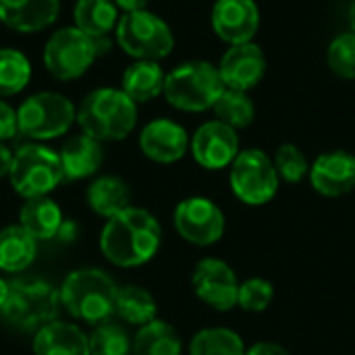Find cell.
Here are the masks:
<instances>
[{"instance_id": "e0dca14e", "label": "cell", "mask_w": 355, "mask_h": 355, "mask_svg": "<svg viewBox=\"0 0 355 355\" xmlns=\"http://www.w3.org/2000/svg\"><path fill=\"white\" fill-rule=\"evenodd\" d=\"M310 183L324 198H341L355 189V156L345 150L320 154L310 166Z\"/></svg>"}, {"instance_id": "9c48e42d", "label": "cell", "mask_w": 355, "mask_h": 355, "mask_svg": "<svg viewBox=\"0 0 355 355\" xmlns=\"http://www.w3.org/2000/svg\"><path fill=\"white\" fill-rule=\"evenodd\" d=\"M19 133L25 137L46 141L64 135L77 121L75 104L56 92H37L21 102L17 108Z\"/></svg>"}, {"instance_id": "277c9868", "label": "cell", "mask_w": 355, "mask_h": 355, "mask_svg": "<svg viewBox=\"0 0 355 355\" xmlns=\"http://www.w3.org/2000/svg\"><path fill=\"white\" fill-rule=\"evenodd\" d=\"M223 89L225 83L218 67L208 60H187L166 73L162 94L177 110L204 112L214 106Z\"/></svg>"}, {"instance_id": "ffe728a7", "label": "cell", "mask_w": 355, "mask_h": 355, "mask_svg": "<svg viewBox=\"0 0 355 355\" xmlns=\"http://www.w3.org/2000/svg\"><path fill=\"white\" fill-rule=\"evenodd\" d=\"M60 164L64 171V179L77 181V179H87L96 175L104 162V150L102 141L81 133L75 137H69L64 146L58 152Z\"/></svg>"}, {"instance_id": "74e56055", "label": "cell", "mask_w": 355, "mask_h": 355, "mask_svg": "<svg viewBox=\"0 0 355 355\" xmlns=\"http://www.w3.org/2000/svg\"><path fill=\"white\" fill-rule=\"evenodd\" d=\"M10 164H12V152L4 146V141H0V179L8 177Z\"/></svg>"}, {"instance_id": "5bb4252c", "label": "cell", "mask_w": 355, "mask_h": 355, "mask_svg": "<svg viewBox=\"0 0 355 355\" xmlns=\"http://www.w3.org/2000/svg\"><path fill=\"white\" fill-rule=\"evenodd\" d=\"M210 23L216 37L229 46L254 42L260 29V8L256 0H216Z\"/></svg>"}, {"instance_id": "8fae6325", "label": "cell", "mask_w": 355, "mask_h": 355, "mask_svg": "<svg viewBox=\"0 0 355 355\" xmlns=\"http://www.w3.org/2000/svg\"><path fill=\"white\" fill-rule=\"evenodd\" d=\"M177 233L200 248L216 243L225 235L223 210L206 198H187L179 202L173 214Z\"/></svg>"}, {"instance_id": "7402d4cb", "label": "cell", "mask_w": 355, "mask_h": 355, "mask_svg": "<svg viewBox=\"0 0 355 355\" xmlns=\"http://www.w3.org/2000/svg\"><path fill=\"white\" fill-rule=\"evenodd\" d=\"M166 73L156 60H135L129 64L121 79V89L135 102L144 104L164 92Z\"/></svg>"}, {"instance_id": "ac0fdd59", "label": "cell", "mask_w": 355, "mask_h": 355, "mask_svg": "<svg viewBox=\"0 0 355 355\" xmlns=\"http://www.w3.org/2000/svg\"><path fill=\"white\" fill-rule=\"evenodd\" d=\"M60 12V0H0V21L19 33L50 27Z\"/></svg>"}, {"instance_id": "8992f818", "label": "cell", "mask_w": 355, "mask_h": 355, "mask_svg": "<svg viewBox=\"0 0 355 355\" xmlns=\"http://www.w3.org/2000/svg\"><path fill=\"white\" fill-rule=\"evenodd\" d=\"M64 179L58 152L42 144H27L12 154L10 187L25 200L50 196Z\"/></svg>"}, {"instance_id": "1f68e13d", "label": "cell", "mask_w": 355, "mask_h": 355, "mask_svg": "<svg viewBox=\"0 0 355 355\" xmlns=\"http://www.w3.org/2000/svg\"><path fill=\"white\" fill-rule=\"evenodd\" d=\"M329 69L341 79H355V33H339L327 50Z\"/></svg>"}, {"instance_id": "3957f363", "label": "cell", "mask_w": 355, "mask_h": 355, "mask_svg": "<svg viewBox=\"0 0 355 355\" xmlns=\"http://www.w3.org/2000/svg\"><path fill=\"white\" fill-rule=\"evenodd\" d=\"M58 291L64 310L73 318L94 327L110 320V316L116 310L119 287L100 268L73 270Z\"/></svg>"}, {"instance_id": "f35d334b", "label": "cell", "mask_w": 355, "mask_h": 355, "mask_svg": "<svg viewBox=\"0 0 355 355\" xmlns=\"http://www.w3.org/2000/svg\"><path fill=\"white\" fill-rule=\"evenodd\" d=\"M8 293H10V283L4 281V279H0V310L4 308V304L8 300Z\"/></svg>"}, {"instance_id": "4dcf8cb0", "label": "cell", "mask_w": 355, "mask_h": 355, "mask_svg": "<svg viewBox=\"0 0 355 355\" xmlns=\"http://www.w3.org/2000/svg\"><path fill=\"white\" fill-rule=\"evenodd\" d=\"M87 339L89 355H131L133 341L129 339L127 331L112 320L96 324Z\"/></svg>"}, {"instance_id": "f1b7e54d", "label": "cell", "mask_w": 355, "mask_h": 355, "mask_svg": "<svg viewBox=\"0 0 355 355\" xmlns=\"http://www.w3.org/2000/svg\"><path fill=\"white\" fill-rule=\"evenodd\" d=\"M241 337L231 329H204L193 335L189 355H245Z\"/></svg>"}, {"instance_id": "ba28073f", "label": "cell", "mask_w": 355, "mask_h": 355, "mask_svg": "<svg viewBox=\"0 0 355 355\" xmlns=\"http://www.w3.org/2000/svg\"><path fill=\"white\" fill-rule=\"evenodd\" d=\"M116 44L135 60H162L175 48L173 29L164 19L146 10L123 12L116 29Z\"/></svg>"}, {"instance_id": "5b68a950", "label": "cell", "mask_w": 355, "mask_h": 355, "mask_svg": "<svg viewBox=\"0 0 355 355\" xmlns=\"http://www.w3.org/2000/svg\"><path fill=\"white\" fill-rule=\"evenodd\" d=\"M110 46L108 37L94 40L73 27L56 29L42 52L46 71L58 79V81H73L87 73V69L94 64L96 56L106 52Z\"/></svg>"}, {"instance_id": "6da1fadb", "label": "cell", "mask_w": 355, "mask_h": 355, "mask_svg": "<svg viewBox=\"0 0 355 355\" xmlns=\"http://www.w3.org/2000/svg\"><path fill=\"white\" fill-rule=\"evenodd\" d=\"M162 229L158 218L144 210L129 206L116 216L108 218L100 233V250L104 258L119 268H135L148 264L160 250Z\"/></svg>"}, {"instance_id": "7c38bea8", "label": "cell", "mask_w": 355, "mask_h": 355, "mask_svg": "<svg viewBox=\"0 0 355 355\" xmlns=\"http://www.w3.org/2000/svg\"><path fill=\"white\" fill-rule=\"evenodd\" d=\"M191 285L196 295L216 312H229L237 306L239 300V281L235 270L218 260L204 258L193 268Z\"/></svg>"}, {"instance_id": "7a4b0ae2", "label": "cell", "mask_w": 355, "mask_h": 355, "mask_svg": "<svg viewBox=\"0 0 355 355\" xmlns=\"http://www.w3.org/2000/svg\"><path fill=\"white\" fill-rule=\"evenodd\" d=\"M77 125L98 141H121L137 125V104L116 87H98L77 106Z\"/></svg>"}, {"instance_id": "9a60e30c", "label": "cell", "mask_w": 355, "mask_h": 355, "mask_svg": "<svg viewBox=\"0 0 355 355\" xmlns=\"http://www.w3.org/2000/svg\"><path fill=\"white\" fill-rule=\"evenodd\" d=\"M218 73L225 87L250 92L266 75V56L262 48L254 42L229 46L227 52L220 56Z\"/></svg>"}, {"instance_id": "484cf974", "label": "cell", "mask_w": 355, "mask_h": 355, "mask_svg": "<svg viewBox=\"0 0 355 355\" xmlns=\"http://www.w3.org/2000/svg\"><path fill=\"white\" fill-rule=\"evenodd\" d=\"M181 352L183 343L179 333L158 318L139 327L131 345V355H181Z\"/></svg>"}, {"instance_id": "e575fe53", "label": "cell", "mask_w": 355, "mask_h": 355, "mask_svg": "<svg viewBox=\"0 0 355 355\" xmlns=\"http://www.w3.org/2000/svg\"><path fill=\"white\" fill-rule=\"evenodd\" d=\"M19 133V119H17V110L6 104L4 100H0V141L12 139Z\"/></svg>"}, {"instance_id": "d590c367", "label": "cell", "mask_w": 355, "mask_h": 355, "mask_svg": "<svg viewBox=\"0 0 355 355\" xmlns=\"http://www.w3.org/2000/svg\"><path fill=\"white\" fill-rule=\"evenodd\" d=\"M245 355H291L285 347H281V345H277V343H268V341H264V343H256L254 347H250Z\"/></svg>"}, {"instance_id": "2e32d148", "label": "cell", "mask_w": 355, "mask_h": 355, "mask_svg": "<svg viewBox=\"0 0 355 355\" xmlns=\"http://www.w3.org/2000/svg\"><path fill=\"white\" fill-rule=\"evenodd\" d=\"M187 131L171 119H154L139 133V150L158 164L179 162L189 150Z\"/></svg>"}, {"instance_id": "cb8c5ba5", "label": "cell", "mask_w": 355, "mask_h": 355, "mask_svg": "<svg viewBox=\"0 0 355 355\" xmlns=\"http://www.w3.org/2000/svg\"><path fill=\"white\" fill-rule=\"evenodd\" d=\"M121 15L114 0H77L73 8V21L79 31L100 40L108 37L116 29Z\"/></svg>"}, {"instance_id": "d4e9b609", "label": "cell", "mask_w": 355, "mask_h": 355, "mask_svg": "<svg viewBox=\"0 0 355 355\" xmlns=\"http://www.w3.org/2000/svg\"><path fill=\"white\" fill-rule=\"evenodd\" d=\"M37 252V239L21 225H8L0 231V270L21 272L31 266Z\"/></svg>"}, {"instance_id": "83f0119b", "label": "cell", "mask_w": 355, "mask_h": 355, "mask_svg": "<svg viewBox=\"0 0 355 355\" xmlns=\"http://www.w3.org/2000/svg\"><path fill=\"white\" fill-rule=\"evenodd\" d=\"M212 110H214L216 121L233 127L235 131L250 127L252 121L256 119V104L250 98V94L241 89H231V87L223 89Z\"/></svg>"}, {"instance_id": "30bf717a", "label": "cell", "mask_w": 355, "mask_h": 355, "mask_svg": "<svg viewBox=\"0 0 355 355\" xmlns=\"http://www.w3.org/2000/svg\"><path fill=\"white\" fill-rule=\"evenodd\" d=\"M229 183L237 200L248 206H262L277 196L281 179L272 158L258 148H250L233 160Z\"/></svg>"}, {"instance_id": "44dd1931", "label": "cell", "mask_w": 355, "mask_h": 355, "mask_svg": "<svg viewBox=\"0 0 355 355\" xmlns=\"http://www.w3.org/2000/svg\"><path fill=\"white\" fill-rule=\"evenodd\" d=\"M62 223H64V218H62L60 206L54 200H50L48 196L25 200V204L21 206V212H19V225L37 241L58 237Z\"/></svg>"}, {"instance_id": "d6a6232c", "label": "cell", "mask_w": 355, "mask_h": 355, "mask_svg": "<svg viewBox=\"0 0 355 355\" xmlns=\"http://www.w3.org/2000/svg\"><path fill=\"white\" fill-rule=\"evenodd\" d=\"M275 168L279 173V179L287 181V183H300L310 175V162L306 158V154L293 146V144H283L277 152H275Z\"/></svg>"}, {"instance_id": "ab89813d", "label": "cell", "mask_w": 355, "mask_h": 355, "mask_svg": "<svg viewBox=\"0 0 355 355\" xmlns=\"http://www.w3.org/2000/svg\"><path fill=\"white\" fill-rule=\"evenodd\" d=\"M349 27H352V31L355 33V0H352V4H349Z\"/></svg>"}, {"instance_id": "836d02e7", "label": "cell", "mask_w": 355, "mask_h": 355, "mask_svg": "<svg viewBox=\"0 0 355 355\" xmlns=\"http://www.w3.org/2000/svg\"><path fill=\"white\" fill-rule=\"evenodd\" d=\"M275 300V287L270 281L254 277L239 285L237 306L245 312H264Z\"/></svg>"}, {"instance_id": "603a6c76", "label": "cell", "mask_w": 355, "mask_h": 355, "mask_svg": "<svg viewBox=\"0 0 355 355\" xmlns=\"http://www.w3.org/2000/svg\"><path fill=\"white\" fill-rule=\"evenodd\" d=\"M87 206L92 208L94 214L108 220L131 206L129 185L121 177H114V175L98 177L87 187Z\"/></svg>"}, {"instance_id": "f546056e", "label": "cell", "mask_w": 355, "mask_h": 355, "mask_svg": "<svg viewBox=\"0 0 355 355\" xmlns=\"http://www.w3.org/2000/svg\"><path fill=\"white\" fill-rule=\"evenodd\" d=\"M31 79L29 58L15 48H0V98L15 96Z\"/></svg>"}, {"instance_id": "4fadbf2b", "label": "cell", "mask_w": 355, "mask_h": 355, "mask_svg": "<svg viewBox=\"0 0 355 355\" xmlns=\"http://www.w3.org/2000/svg\"><path fill=\"white\" fill-rule=\"evenodd\" d=\"M189 148L196 162L208 171H220L225 166H231L237 154L241 152L237 131L216 119L198 127L189 141Z\"/></svg>"}, {"instance_id": "4316f807", "label": "cell", "mask_w": 355, "mask_h": 355, "mask_svg": "<svg viewBox=\"0 0 355 355\" xmlns=\"http://www.w3.org/2000/svg\"><path fill=\"white\" fill-rule=\"evenodd\" d=\"M114 314L131 327H146L148 322L156 320L158 306L150 291L137 285H127L119 289Z\"/></svg>"}, {"instance_id": "52a82bcc", "label": "cell", "mask_w": 355, "mask_h": 355, "mask_svg": "<svg viewBox=\"0 0 355 355\" xmlns=\"http://www.w3.org/2000/svg\"><path fill=\"white\" fill-rule=\"evenodd\" d=\"M60 291L40 279H21L10 283V293L0 310L6 322L21 331H40L56 320L60 310Z\"/></svg>"}, {"instance_id": "d6986e66", "label": "cell", "mask_w": 355, "mask_h": 355, "mask_svg": "<svg viewBox=\"0 0 355 355\" xmlns=\"http://www.w3.org/2000/svg\"><path fill=\"white\" fill-rule=\"evenodd\" d=\"M33 355H89L87 335L73 322L54 320L33 337Z\"/></svg>"}, {"instance_id": "8d00e7d4", "label": "cell", "mask_w": 355, "mask_h": 355, "mask_svg": "<svg viewBox=\"0 0 355 355\" xmlns=\"http://www.w3.org/2000/svg\"><path fill=\"white\" fill-rule=\"evenodd\" d=\"M150 0H114L116 8L123 12H135V10H146Z\"/></svg>"}]
</instances>
